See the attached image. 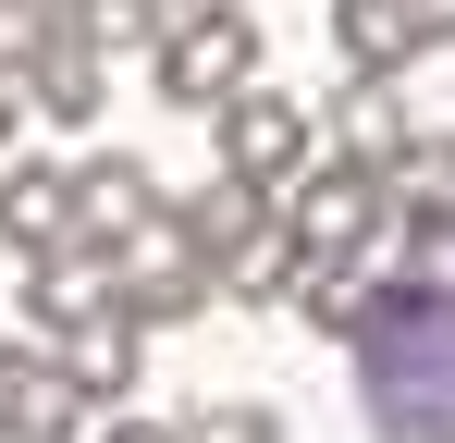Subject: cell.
I'll return each mask as SVG.
<instances>
[{
    "label": "cell",
    "instance_id": "obj_15",
    "mask_svg": "<svg viewBox=\"0 0 455 443\" xmlns=\"http://www.w3.org/2000/svg\"><path fill=\"white\" fill-rule=\"evenodd\" d=\"M332 62H345V74H406V62H419L406 0H332Z\"/></svg>",
    "mask_w": 455,
    "mask_h": 443
},
{
    "label": "cell",
    "instance_id": "obj_16",
    "mask_svg": "<svg viewBox=\"0 0 455 443\" xmlns=\"http://www.w3.org/2000/svg\"><path fill=\"white\" fill-rule=\"evenodd\" d=\"M283 308H296L307 333H332V345H345V333L370 320V259H307V271H296V295H283Z\"/></svg>",
    "mask_w": 455,
    "mask_h": 443
},
{
    "label": "cell",
    "instance_id": "obj_2",
    "mask_svg": "<svg viewBox=\"0 0 455 443\" xmlns=\"http://www.w3.org/2000/svg\"><path fill=\"white\" fill-rule=\"evenodd\" d=\"M148 86L172 111H222L234 86H259V12L246 0H210V12H172L148 50Z\"/></svg>",
    "mask_w": 455,
    "mask_h": 443
},
{
    "label": "cell",
    "instance_id": "obj_14",
    "mask_svg": "<svg viewBox=\"0 0 455 443\" xmlns=\"http://www.w3.org/2000/svg\"><path fill=\"white\" fill-rule=\"evenodd\" d=\"M381 185H394V234H455V136H406Z\"/></svg>",
    "mask_w": 455,
    "mask_h": 443
},
{
    "label": "cell",
    "instance_id": "obj_12",
    "mask_svg": "<svg viewBox=\"0 0 455 443\" xmlns=\"http://www.w3.org/2000/svg\"><path fill=\"white\" fill-rule=\"evenodd\" d=\"M86 308H111V246H50V259H25V320L37 333H75Z\"/></svg>",
    "mask_w": 455,
    "mask_h": 443
},
{
    "label": "cell",
    "instance_id": "obj_5",
    "mask_svg": "<svg viewBox=\"0 0 455 443\" xmlns=\"http://www.w3.org/2000/svg\"><path fill=\"white\" fill-rule=\"evenodd\" d=\"M283 210H296L307 259H370L381 234H394V185H381L370 160H307L296 185H283Z\"/></svg>",
    "mask_w": 455,
    "mask_h": 443
},
{
    "label": "cell",
    "instance_id": "obj_8",
    "mask_svg": "<svg viewBox=\"0 0 455 443\" xmlns=\"http://www.w3.org/2000/svg\"><path fill=\"white\" fill-rule=\"evenodd\" d=\"M12 99H25V111H37V124H62V136H86V124H99V111H111V50H86L75 25H62V37H50V50H37V62L12 74Z\"/></svg>",
    "mask_w": 455,
    "mask_h": 443
},
{
    "label": "cell",
    "instance_id": "obj_3",
    "mask_svg": "<svg viewBox=\"0 0 455 443\" xmlns=\"http://www.w3.org/2000/svg\"><path fill=\"white\" fill-rule=\"evenodd\" d=\"M111 295H124L148 333L197 320V308H222V271H210V246L172 222V197H160V222H148V234H124V246H111Z\"/></svg>",
    "mask_w": 455,
    "mask_h": 443
},
{
    "label": "cell",
    "instance_id": "obj_19",
    "mask_svg": "<svg viewBox=\"0 0 455 443\" xmlns=\"http://www.w3.org/2000/svg\"><path fill=\"white\" fill-rule=\"evenodd\" d=\"M172 431H185V443H283V407H259V394H210V407H185Z\"/></svg>",
    "mask_w": 455,
    "mask_h": 443
},
{
    "label": "cell",
    "instance_id": "obj_10",
    "mask_svg": "<svg viewBox=\"0 0 455 443\" xmlns=\"http://www.w3.org/2000/svg\"><path fill=\"white\" fill-rule=\"evenodd\" d=\"M0 246H12V259L75 246V173H62V160H0Z\"/></svg>",
    "mask_w": 455,
    "mask_h": 443
},
{
    "label": "cell",
    "instance_id": "obj_17",
    "mask_svg": "<svg viewBox=\"0 0 455 443\" xmlns=\"http://www.w3.org/2000/svg\"><path fill=\"white\" fill-rule=\"evenodd\" d=\"M259 210H271V197H259V185H234V173H210L197 197H172V222H185V234L210 246V271H222V246H234V234H246Z\"/></svg>",
    "mask_w": 455,
    "mask_h": 443
},
{
    "label": "cell",
    "instance_id": "obj_1",
    "mask_svg": "<svg viewBox=\"0 0 455 443\" xmlns=\"http://www.w3.org/2000/svg\"><path fill=\"white\" fill-rule=\"evenodd\" d=\"M345 358L381 443H455V271H370V320L345 333Z\"/></svg>",
    "mask_w": 455,
    "mask_h": 443
},
{
    "label": "cell",
    "instance_id": "obj_21",
    "mask_svg": "<svg viewBox=\"0 0 455 443\" xmlns=\"http://www.w3.org/2000/svg\"><path fill=\"white\" fill-rule=\"evenodd\" d=\"M99 443H185V431H172V419H111Z\"/></svg>",
    "mask_w": 455,
    "mask_h": 443
},
{
    "label": "cell",
    "instance_id": "obj_11",
    "mask_svg": "<svg viewBox=\"0 0 455 443\" xmlns=\"http://www.w3.org/2000/svg\"><path fill=\"white\" fill-rule=\"evenodd\" d=\"M296 271H307V234H296V210L271 197V210L222 246V295H234V308H283V295H296Z\"/></svg>",
    "mask_w": 455,
    "mask_h": 443
},
{
    "label": "cell",
    "instance_id": "obj_20",
    "mask_svg": "<svg viewBox=\"0 0 455 443\" xmlns=\"http://www.w3.org/2000/svg\"><path fill=\"white\" fill-rule=\"evenodd\" d=\"M62 25H75V0H0V86L37 62V50H50Z\"/></svg>",
    "mask_w": 455,
    "mask_h": 443
},
{
    "label": "cell",
    "instance_id": "obj_13",
    "mask_svg": "<svg viewBox=\"0 0 455 443\" xmlns=\"http://www.w3.org/2000/svg\"><path fill=\"white\" fill-rule=\"evenodd\" d=\"M406 99H394V74H345V99H332V160H370V173H394L406 160Z\"/></svg>",
    "mask_w": 455,
    "mask_h": 443
},
{
    "label": "cell",
    "instance_id": "obj_9",
    "mask_svg": "<svg viewBox=\"0 0 455 443\" xmlns=\"http://www.w3.org/2000/svg\"><path fill=\"white\" fill-rule=\"evenodd\" d=\"M148 222H160V173L136 160V148L75 160V234L86 246H124V234H148Z\"/></svg>",
    "mask_w": 455,
    "mask_h": 443
},
{
    "label": "cell",
    "instance_id": "obj_22",
    "mask_svg": "<svg viewBox=\"0 0 455 443\" xmlns=\"http://www.w3.org/2000/svg\"><path fill=\"white\" fill-rule=\"evenodd\" d=\"M12 124H25V99H12V86H0V160H12Z\"/></svg>",
    "mask_w": 455,
    "mask_h": 443
},
{
    "label": "cell",
    "instance_id": "obj_23",
    "mask_svg": "<svg viewBox=\"0 0 455 443\" xmlns=\"http://www.w3.org/2000/svg\"><path fill=\"white\" fill-rule=\"evenodd\" d=\"M172 12H210V0H172Z\"/></svg>",
    "mask_w": 455,
    "mask_h": 443
},
{
    "label": "cell",
    "instance_id": "obj_6",
    "mask_svg": "<svg viewBox=\"0 0 455 443\" xmlns=\"http://www.w3.org/2000/svg\"><path fill=\"white\" fill-rule=\"evenodd\" d=\"M50 358L75 369V394H86V407H136V382H148V320L111 295V308H86L75 333H50Z\"/></svg>",
    "mask_w": 455,
    "mask_h": 443
},
{
    "label": "cell",
    "instance_id": "obj_7",
    "mask_svg": "<svg viewBox=\"0 0 455 443\" xmlns=\"http://www.w3.org/2000/svg\"><path fill=\"white\" fill-rule=\"evenodd\" d=\"M86 431V394L50 345H0V443H75Z\"/></svg>",
    "mask_w": 455,
    "mask_h": 443
},
{
    "label": "cell",
    "instance_id": "obj_18",
    "mask_svg": "<svg viewBox=\"0 0 455 443\" xmlns=\"http://www.w3.org/2000/svg\"><path fill=\"white\" fill-rule=\"evenodd\" d=\"M172 0H75V37L86 50H160Z\"/></svg>",
    "mask_w": 455,
    "mask_h": 443
},
{
    "label": "cell",
    "instance_id": "obj_4",
    "mask_svg": "<svg viewBox=\"0 0 455 443\" xmlns=\"http://www.w3.org/2000/svg\"><path fill=\"white\" fill-rule=\"evenodd\" d=\"M210 136H222V173H234V185L283 197L307 160H320V111H307V99H283V86H234L222 111H210Z\"/></svg>",
    "mask_w": 455,
    "mask_h": 443
}]
</instances>
